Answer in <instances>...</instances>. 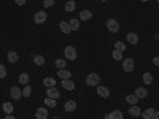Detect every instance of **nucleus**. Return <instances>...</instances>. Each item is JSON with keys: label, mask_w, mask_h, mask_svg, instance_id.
<instances>
[{"label": "nucleus", "mask_w": 159, "mask_h": 119, "mask_svg": "<svg viewBox=\"0 0 159 119\" xmlns=\"http://www.w3.org/2000/svg\"><path fill=\"white\" fill-rule=\"evenodd\" d=\"M86 84L88 86H99L100 84V76L97 73H91L86 76Z\"/></svg>", "instance_id": "1"}, {"label": "nucleus", "mask_w": 159, "mask_h": 119, "mask_svg": "<svg viewBox=\"0 0 159 119\" xmlns=\"http://www.w3.org/2000/svg\"><path fill=\"white\" fill-rule=\"evenodd\" d=\"M123 70H124L126 73H129V72L134 70V59H132V57L123 59Z\"/></svg>", "instance_id": "2"}, {"label": "nucleus", "mask_w": 159, "mask_h": 119, "mask_svg": "<svg viewBox=\"0 0 159 119\" xmlns=\"http://www.w3.org/2000/svg\"><path fill=\"white\" fill-rule=\"evenodd\" d=\"M64 54H65V59H67V61H75V59H77V49L73 46H67Z\"/></svg>", "instance_id": "3"}, {"label": "nucleus", "mask_w": 159, "mask_h": 119, "mask_svg": "<svg viewBox=\"0 0 159 119\" xmlns=\"http://www.w3.org/2000/svg\"><path fill=\"white\" fill-rule=\"evenodd\" d=\"M107 29H108V32H111V34H116V32L119 30V24L116 19H108L107 21Z\"/></svg>", "instance_id": "4"}, {"label": "nucleus", "mask_w": 159, "mask_h": 119, "mask_svg": "<svg viewBox=\"0 0 159 119\" xmlns=\"http://www.w3.org/2000/svg\"><path fill=\"white\" fill-rule=\"evenodd\" d=\"M48 19V15L45 11H37L35 16H34V22L35 24H43V22Z\"/></svg>", "instance_id": "5"}, {"label": "nucleus", "mask_w": 159, "mask_h": 119, "mask_svg": "<svg viewBox=\"0 0 159 119\" xmlns=\"http://www.w3.org/2000/svg\"><path fill=\"white\" fill-rule=\"evenodd\" d=\"M10 95H11L13 100H19L22 97V91L18 88V86H13V88L10 89Z\"/></svg>", "instance_id": "6"}, {"label": "nucleus", "mask_w": 159, "mask_h": 119, "mask_svg": "<svg viewBox=\"0 0 159 119\" xmlns=\"http://www.w3.org/2000/svg\"><path fill=\"white\" fill-rule=\"evenodd\" d=\"M46 97H51V99H56L57 100L60 97V94H59V91L56 89V86H53V88H48L46 89Z\"/></svg>", "instance_id": "7"}, {"label": "nucleus", "mask_w": 159, "mask_h": 119, "mask_svg": "<svg viewBox=\"0 0 159 119\" xmlns=\"http://www.w3.org/2000/svg\"><path fill=\"white\" fill-rule=\"evenodd\" d=\"M96 91H97V94H99L100 95V97H108V95H110V89L108 88H105V86H96Z\"/></svg>", "instance_id": "8"}, {"label": "nucleus", "mask_w": 159, "mask_h": 119, "mask_svg": "<svg viewBox=\"0 0 159 119\" xmlns=\"http://www.w3.org/2000/svg\"><path fill=\"white\" fill-rule=\"evenodd\" d=\"M59 29H60L62 34H70V32H72V27H70V24L67 21H60L59 22Z\"/></svg>", "instance_id": "9"}, {"label": "nucleus", "mask_w": 159, "mask_h": 119, "mask_svg": "<svg viewBox=\"0 0 159 119\" xmlns=\"http://www.w3.org/2000/svg\"><path fill=\"white\" fill-rule=\"evenodd\" d=\"M64 108H65V111H67V113H72V111L77 110V102H75V100H67Z\"/></svg>", "instance_id": "10"}, {"label": "nucleus", "mask_w": 159, "mask_h": 119, "mask_svg": "<svg viewBox=\"0 0 159 119\" xmlns=\"http://www.w3.org/2000/svg\"><path fill=\"white\" fill-rule=\"evenodd\" d=\"M105 119H123V113L119 110H115V111L105 114Z\"/></svg>", "instance_id": "11"}, {"label": "nucleus", "mask_w": 159, "mask_h": 119, "mask_svg": "<svg viewBox=\"0 0 159 119\" xmlns=\"http://www.w3.org/2000/svg\"><path fill=\"white\" fill-rule=\"evenodd\" d=\"M60 84H62V88L67 89V91H73V89H75V83L70 80V78H67V80H62V83H60Z\"/></svg>", "instance_id": "12"}, {"label": "nucleus", "mask_w": 159, "mask_h": 119, "mask_svg": "<svg viewBox=\"0 0 159 119\" xmlns=\"http://www.w3.org/2000/svg\"><path fill=\"white\" fill-rule=\"evenodd\" d=\"M7 59H8V62L16 64L18 61H19V54H18L16 51H10V53L7 54Z\"/></svg>", "instance_id": "13"}, {"label": "nucleus", "mask_w": 159, "mask_h": 119, "mask_svg": "<svg viewBox=\"0 0 159 119\" xmlns=\"http://www.w3.org/2000/svg\"><path fill=\"white\" fill-rule=\"evenodd\" d=\"M134 94L137 95L138 99H146V95H148V91L145 89V88H137L134 91Z\"/></svg>", "instance_id": "14"}, {"label": "nucleus", "mask_w": 159, "mask_h": 119, "mask_svg": "<svg viewBox=\"0 0 159 119\" xmlns=\"http://www.w3.org/2000/svg\"><path fill=\"white\" fill-rule=\"evenodd\" d=\"M91 18H92V13L89 10H83L80 13V21H89Z\"/></svg>", "instance_id": "15"}, {"label": "nucleus", "mask_w": 159, "mask_h": 119, "mask_svg": "<svg viewBox=\"0 0 159 119\" xmlns=\"http://www.w3.org/2000/svg\"><path fill=\"white\" fill-rule=\"evenodd\" d=\"M138 97L135 94H130V95H126V102H127L129 105H137L138 103Z\"/></svg>", "instance_id": "16"}, {"label": "nucleus", "mask_w": 159, "mask_h": 119, "mask_svg": "<svg viewBox=\"0 0 159 119\" xmlns=\"http://www.w3.org/2000/svg\"><path fill=\"white\" fill-rule=\"evenodd\" d=\"M35 116H37V119H46L48 118V111H46V108H38Z\"/></svg>", "instance_id": "17"}, {"label": "nucleus", "mask_w": 159, "mask_h": 119, "mask_svg": "<svg viewBox=\"0 0 159 119\" xmlns=\"http://www.w3.org/2000/svg\"><path fill=\"white\" fill-rule=\"evenodd\" d=\"M129 114L132 118H137V116H140V114H142V111H140V108L137 107V105H132V107H130V110H129Z\"/></svg>", "instance_id": "18"}, {"label": "nucleus", "mask_w": 159, "mask_h": 119, "mask_svg": "<svg viewBox=\"0 0 159 119\" xmlns=\"http://www.w3.org/2000/svg\"><path fill=\"white\" fill-rule=\"evenodd\" d=\"M126 40H127V43H130V45H137L138 43V37L135 34H127L126 35Z\"/></svg>", "instance_id": "19"}, {"label": "nucleus", "mask_w": 159, "mask_h": 119, "mask_svg": "<svg viewBox=\"0 0 159 119\" xmlns=\"http://www.w3.org/2000/svg\"><path fill=\"white\" fill-rule=\"evenodd\" d=\"M57 76L62 78V80H67V78L72 76V73H70L68 70H65V68H60V70H57Z\"/></svg>", "instance_id": "20"}, {"label": "nucleus", "mask_w": 159, "mask_h": 119, "mask_svg": "<svg viewBox=\"0 0 159 119\" xmlns=\"http://www.w3.org/2000/svg\"><path fill=\"white\" fill-rule=\"evenodd\" d=\"M75 8H77V3H75L73 0H68V2L65 3V11H67V13H72Z\"/></svg>", "instance_id": "21"}, {"label": "nucleus", "mask_w": 159, "mask_h": 119, "mask_svg": "<svg viewBox=\"0 0 159 119\" xmlns=\"http://www.w3.org/2000/svg\"><path fill=\"white\" fill-rule=\"evenodd\" d=\"M153 113H154V110H153V108H146L142 114H140V116H142L143 119H149V118H153Z\"/></svg>", "instance_id": "22"}, {"label": "nucleus", "mask_w": 159, "mask_h": 119, "mask_svg": "<svg viewBox=\"0 0 159 119\" xmlns=\"http://www.w3.org/2000/svg\"><path fill=\"white\" fill-rule=\"evenodd\" d=\"M45 105L49 108H56V105H57V102H56V99H51V97H46L45 99Z\"/></svg>", "instance_id": "23"}, {"label": "nucleus", "mask_w": 159, "mask_h": 119, "mask_svg": "<svg viewBox=\"0 0 159 119\" xmlns=\"http://www.w3.org/2000/svg\"><path fill=\"white\" fill-rule=\"evenodd\" d=\"M43 84H45V88H53V86H56V80L54 78H45Z\"/></svg>", "instance_id": "24"}, {"label": "nucleus", "mask_w": 159, "mask_h": 119, "mask_svg": "<svg viewBox=\"0 0 159 119\" xmlns=\"http://www.w3.org/2000/svg\"><path fill=\"white\" fill-rule=\"evenodd\" d=\"M54 65L57 70H60V68H65V65H67V62H65V59H57V61L54 62Z\"/></svg>", "instance_id": "25"}, {"label": "nucleus", "mask_w": 159, "mask_h": 119, "mask_svg": "<svg viewBox=\"0 0 159 119\" xmlns=\"http://www.w3.org/2000/svg\"><path fill=\"white\" fill-rule=\"evenodd\" d=\"M34 64H35V65H38V67L45 65V57L43 56H35L34 57Z\"/></svg>", "instance_id": "26"}, {"label": "nucleus", "mask_w": 159, "mask_h": 119, "mask_svg": "<svg viewBox=\"0 0 159 119\" xmlns=\"http://www.w3.org/2000/svg\"><path fill=\"white\" fill-rule=\"evenodd\" d=\"M70 27H72V30H78L80 29V19H70Z\"/></svg>", "instance_id": "27"}, {"label": "nucleus", "mask_w": 159, "mask_h": 119, "mask_svg": "<svg viewBox=\"0 0 159 119\" xmlns=\"http://www.w3.org/2000/svg\"><path fill=\"white\" fill-rule=\"evenodd\" d=\"M19 83L24 84V86L29 83V75H27V73H21V75H19Z\"/></svg>", "instance_id": "28"}, {"label": "nucleus", "mask_w": 159, "mask_h": 119, "mask_svg": "<svg viewBox=\"0 0 159 119\" xmlns=\"http://www.w3.org/2000/svg\"><path fill=\"white\" fill-rule=\"evenodd\" d=\"M2 108H3V111H5V113H13V105L10 102H5L2 105Z\"/></svg>", "instance_id": "29"}, {"label": "nucleus", "mask_w": 159, "mask_h": 119, "mask_svg": "<svg viewBox=\"0 0 159 119\" xmlns=\"http://www.w3.org/2000/svg\"><path fill=\"white\" fill-rule=\"evenodd\" d=\"M111 56H113L115 61H121V59H123V51H119V49H115Z\"/></svg>", "instance_id": "30"}, {"label": "nucleus", "mask_w": 159, "mask_h": 119, "mask_svg": "<svg viewBox=\"0 0 159 119\" xmlns=\"http://www.w3.org/2000/svg\"><path fill=\"white\" fill-rule=\"evenodd\" d=\"M30 94H32V88L26 84V88L22 89V97H30Z\"/></svg>", "instance_id": "31"}, {"label": "nucleus", "mask_w": 159, "mask_h": 119, "mask_svg": "<svg viewBox=\"0 0 159 119\" xmlns=\"http://www.w3.org/2000/svg\"><path fill=\"white\" fill-rule=\"evenodd\" d=\"M143 83L145 84H151L153 83V76L149 75V73H145V75H143Z\"/></svg>", "instance_id": "32"}, {"label": "nucleus", "mask_w": 159, "mask_h": 119, "mask_svg": "<svg viewBox=\"0 0 159 119\" xmlns=\"http://www.w3.org/2000/svg\"><path fill=\"white\" fill-rule=\"evenodd\" d=\"M115 49H119V51H126V43H123V42H116L115 43Z\"/></svg>", "instance_id": "33"}, {"label": "nucleus", "mask_w": 159, "mask_h": 119, "mask_svg": "<svg viewBox=\"0 0 159 119\" xmlns=\"http://www.w3.org/2000/svg\"><path fill=\"white\" fill-rule=\"evenodd\" d=\"M0 78H2V80H3V78H7V68H5L3 64L0 65Z\"/></svg>", "instance_id": "34"}, {"label": "nucleus", "mask_w": 159, "mask_h": 119, "mask_svg": "<svg viewBox=\"0 0 159 119\" xmlns=\"http://www.w3.org/2000/svg\"><path fill=\"white\" fill-rule=\"evenodd\" d=\"M56 3V0H43V5H45V8H49V7H53Z\"/></svg>", "instance_id": "35"}, {"label": "nucleus", "mask_w": 159, "mask_h": 119, "mask_svg": "<svg viewBox=\"0 0 159 119\" xmlns=\"http://www.w3.org/2000/svg\"><path fill=\"white\" fill-rule=\"evenodd\" d=\"M153 64L156 67H159V56H156V57H153Z\"/></svg>", "instance_id": "36"}, {"label": "nucleus", "mask_w": 159, "mask_h": 119, "mask_svg": "<svg viewBox=\"0 0 159 119\" xmlns=\"http://www.w3.org/2000/svg\"><path fill=\"white\" fill-rule=\"evenodd\" d=\"M15 3H16V5H24L26 0H15Z\"/></svg>", "instance_id": "37"}, {"label": "nucleus", "mask_w": 159, "mask_h": 119, "mask_svg": "<svg viewBox=\"0 0 159 119\" xmlns=\"http://www.w3.org/2000/svg\"><path fill=\"white\" fill-rule=\"evenodd\" d=\"M153 119H159V111H154L153 113Z\"/></svg>", "instance_id": "38"}, {"label": "nucleus", "mask_w": 159, "mask_h": 119, "mask_svg": "<svg viewBox=\"0 0 159 119\" xmlns=\"http://www.w3.org/2000/svg\"><path fill=\"white\" fill-rule=\"evenodd\" d=\"M156 40H158V42H159V34H158V35H156Z\"/></svg>", "instance_id": "39"}, {"label": "nucleus", "mask_w": 159, "mask_h": 119, "mask_svg": "<svg viewBox=\"0 0 159 119\" xmlns=\"http://www.w3.org/2000/svg\"><path fill=\"white\" fill-rule=\"evenodd\" d=\"M100 2H108V0H100Z\"/></svg>", "instance_id": "40"}, {"label": "nucleus", "mask_w": 159, "mask_h": 119, "mask_svg": "<svg viewBox=\"0 0 159 119\" xmlns=\"http://www.w3.org/2000/svg\"><path fill=\"white\" fill-rule=\"evenodd\" d=\"M142 2H149V0H142Z\"/></svg>", "instance_id": "41"}, {"label": "nucleus", "mask_w": 159, "mask_h": 119, "mask_svg": "<svg viewBox=\"0 0 159 119\" xmlns=\"http://www.w3.org/2000/svg\"><path fill=\"white\" fill-rule=\"evenodd\" d=\"M158 2H159V0H158Z\"/></svg>", "instance_id": "42"}]
</instances>
